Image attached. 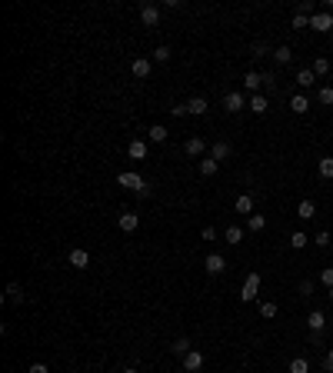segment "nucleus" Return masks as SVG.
Segmentation results:
<instances>
[{"instance_id":"obj_24","label":"nucleus","mask_w":333,"mask_h":373,"mask_svg":"<svg viewBox=\"0 0 333 373\" xmlns=\"http://www.w3.org/2000/svg\"><path fill=\"white\" fill-rule=\"evenodd\" d=\"M260 84H263V77H260L257 70H250V73L243 77V87H246V90H260Z\"/></svg>"},{"instance_id":"obj_16","label":"nucleus","mask_w":333,"mask_h":373,"mask_svg":"<svg viewBox=\"0 0 333 373\" xmlns=\"http://www.w3.org/2000/svg\"><path fill=\"white\" fill-rule=\"evenodd\" d=\"M210 157L217 160V163H220V160H227L230 157V143H223V140H217L214 147H210Z\"/></svg>"},{"instance_id":"obj_22","label":"nucleus","mask_w":333,"mask_h":373,"mask_svg":"<svg viewBox=\"0 0 333 373\" xmlns=\"http://www.w3.org/2000/svg\"><path fill=\"white\" fill-rule=\"evenodd\" d=\"M217 170H220V163H217L214 157H203V160H200V174H203V177H214Z\"/></svg>"},{"instance_id":"obj_8","label":"nucleus","mask_w":333,"mask_h":373,"mask_svg":"<svg viewBox=\"0 0 333 373\" xmlns=\"http://www.w3.org/2000/svg\"><path fill=\"white\" fill-rule=\"evenodd\" d=\"M307 323H310V334H323V326H326V313L323 310H313L307 317Z\"/></svg>"},{"instance_id":"obj_15","label":"nucleus","mask_w":333,"mask_h":373,"mask_svg":"<svg viewBox=\"0 0 333 373\" xmlns=\"http://www.w3.org/2000/svg\"><path fill=\"white\" fill-rule=\"evenodd\" d=\"M297 217H300V220H313V217H317V203H313V200H300Z\"/></svg>"},{"instance_id":"obj_47","label":"nucleus","mask_w":333,"mask_h":373,"mask_svg":"<svg viewBox=\"0 0 333 373\" xmlns=\"http://www.w3.org/2000/svg\"><path fill=\"white\" fill-rule=\"evenodd\" d=\"M330 323H333V320H330Z\"/></svg>"},{"instance_id":"obj_13","label":"nucleus","mask_w":333,"mask_h":373,"mask_svg":"<svg viewBox=\"0 0 333 373\" xmlns=\"http://www.w3.org/2000/svg\"><path fill=\"white\" fill-rule=\"evenodd\" d=\"M200 366H203V353H197V350H190V353H187V357H183V370L197 373Z\"/></svg>"},{"instance_id":"obj_9","label":"nucleus","mask_w":333,"mask_h":373,"mask_svg":"<svg viewBox=\"0 0 333 373\" xmlns=\"http://www.w3.org/2000/svg\"><path fill=\"white\" fill-rule=\"evenodd\" d=\"M243 94H240V90H233V94H227V97H223V107H227V110H230V113H237V110H243Z\"/></svg>"},{"instance_id":"obj_32","label":"nucleus","mask_w":333,"mask_h":373,"mask_svg":"<svg viewBox=\"0 0 333 373\" xmlns=\"http://www.w3.org/2000/svg\"><path fill=\"white\" fill-rule=\"evenodd\" d=\"M290 373H310V363L303 357H294L290 360Z\"/></svg>"},{"instance_id":"obj_44","label":"nucleus","mask_w":333,"mask_h":373,"mask_svg":"<svg viewBox=\"0 0 333 373\" xmlns=\"http://www.w3.org/2000/svg\"><path fill=\"white\" fill-rule=\"evenodd\" d=\"M326 297H330V303H333V286H330V294H326Z\"/></svg>"},{"instance_id":"obj_31","label":"nucleus","mask_w":333,"mask_h":373,"mask_svg":"<svg viewBox=\"0 0 333 373\" xmlns=\"http://www.w3.org/2000/svg\"><path fill=\"white\" fill-rule=\"evenodd\" d=\"M7 300L10 303H24V290H20L17 283H7Z\"/></svg>"},{"instance_id":"obj_1","label":"nucleus","mask_w":333,"mask_h":373,"mask_svg":"<svg viewBox=\"0 0 333 373\" xmlns=\"http://www.w3.org/2000/svg\"><path fill=\"white\" fill-rule=\"evenodd\" d=\"M117 183H120V187H127V190H134V193H140V197H150L147 180H143L140 174H134V170H123V174L117 177Z\"/></svg>"},{"instance_id":"obj_23","label":"nucleus","mask_w":333,"mask_h":373,"mask_svg":"<svg viewBox=\"0 0 333 373\" xmlns=\"http://www.w3.org/2000/svg\"><path fill=\"white\" fill-rule=\"evenodd\" d=\"M317 103L320 107H333V87H320L317 90Z\"/></svg>"},{"instance_id":"obj_28","label":"nucleus","mask_w":333,"mask_h":373,"mask_svg":"<svg viewBox=\"0 0 333 373\" xmlns=\"http://www.w3.org/2000/svg\"><path fill=\"white\" fill-rule=\"evenodd\" d=\"M166 137H170V130H166V127H160V123H153V127H150V140L153 143H163Z\"/></svg>"},{"instance_id":"obj_25","label":"nucleus","mask_w":333,"mask_h":373,"mask_svg":"<svg viewBox=\"0 0 333 373\" xmlns=\"http://www.w3.org/2000/svg\"><path fill=\"white\" fill-rule=\"evenodd\" d=\"M246 227H250V230H254V233H260L263 227H267V217H263V214H250V220H246Z\"/></svg>"},{"instance_id":"obj_17","label":"nucleus","mask_w":333,"mask_h":373,"mask_svg":"<svg viewBox=\"0 0 333 373\" xmlns=\"http://www.w3.org/2000/svg\"><path fill=\"white\" fill-rule=\"evenodd\" d=\"M246 107H250L254 113H267V110H270V103H267V97H263V94H254Z\"/></svg>"},{"instance_id":"obj_11","label":"nucleus","mask_w":333,"mask_h":373,"mask_svg":"<svg viewBox=\"0 0 333 373\" xmlns=\"http://www.w3.org/2000/svg\"><path fill=\"white\" fill-rule=\"evenodd\" d=\"M127 157L130 160H147V143H143V140H130L127 143Z\"/></svg>"},{"instance_id":"obj_20","label":"nucleus","mask_w":333,"mask_h":373,"mask_svg":"<svg viewBox=\"0 0 333 373\" xmlns=\"http://www.w3.org/2000/svg\"><path fill=\"white\" fill-rule=\"evenodd\" d=\"M273 60H277L280 67H283V64H290V60H294V50H290V47L283 44V47H277V50H273Z\"/></svg>"},{"instance_id":"obj_39","label":"nucleus","mask_w":333,"mask_h":373,"mask_svg":"<svg viewBox=\"0 0 333 373\" xmlns=\"http://www.w3.org/2000/svg\"><path fill=\"white\" fill-rule=\"evenodd\" d=\"M320 280H323V283H326V286H333V267H326V270H323V273H320Z\"/></svg>"},{"instance_id":"obj_5","label":"nucleus","mask_w":333,"mask_h":373,"mask_svg":"<svg viewBox=\"0 0 333 373\" xmlns=\"http://www.w3.org/2000/svg\"><path fill=\"white\" fill-rule=\"evenodd\" d=\"M203 267H206V273H210V277H220V273L227 270V260H223L220 254H206Z\"/></svg>"},{"instance_id":"obj_40","label":"nucleus","mask_w":333,"mask_h":373,"mask_svg":"<svg viewBox=\"0 0 333 373\" xmlns=\"http://www.w3.org/2000/svg\"><path fill=\"white\" fill-rule=\"evenodd\" d=\"M170 113H174V117H187L190 110H187V103H180V107H170Z\"/></svg>"},{"instance_id":"obj_2","label":"nucleus","mask_w":333,"mask_h":373,"mask_svg":"<svg viewBox=\"0 0 333 373\" xmlns=\"http://www.w3.org/2000/svg\"><path fill=\"white\" fill-rule=\"evenodd\" d=\"M257 294H260V273H250V277H246V283H243V290H240V300L243 303H254L257 300Z\"/></svg>"},{"instance_id":"obj_38","label":"nucleus","mask_w":333,"mask_h":373,"mask_svg":"<svg viewBox=\"0 0 333 373\" xmlns=\"http://www.w3.org/2000/svg\"><path fill=\"white\" fill-rule=\"evenodd\" d=\"M267 54H270V47L263 44V40H260V44H254V57H267Z\"/></svg>"},{"instance_id":"obj_18","label":"nucleus","mask_w":333,"mask_h":373,"mask_svg":"<svg viewBox=\"0 0 333 373\" xmlns=\"http://www.w3.org/2000/svg\"><path fill=\"white\" fill-rule=\"evenodd\" d=\"M237 214H254V193H243V197H237Z\"/></svg>"},{"instance_id":"obj_10","label":"nucleus","mask_w":333,"mask_h":373,"mask_svg":"<svg viewBox=\"0 0 333 373\" xmlns=\"http://www.w3.org/2000/svg\"><path fill=\"white\" fill-rule=\"evenodd\" d=\"M150 70H153V64H150V60H143V57H140V60H134V64H130V73H134L137 80L150 77Z\"/></svg>"},{"instance_id":"obj_41","label":"nucleus","mask_w":333,"mask_h":373,"mask_svg":"<svg viewBox=\"0 0 333 373\" xmlns=\"http://www.w3.org/2000/svg\"><path fill=\"white\" fill-rule=\"evenodd\" d=\"M200 237H203V240H217V230H214V227H203V230H200Z\"/></svg>"},{"instance_id":"obj_12","label":"nucleus","mask_w":333,"mask_h":373,"mask_svg":"<svg viewBox=\"0 0 333 373\" xmlns=\"http://www.w3.org/2000/svg\"><path fill=\"white\" fill-rule=\"evenodd\" d=\"M183 150L190 153V157H203V153H206V143H203V137H190Z\"/></svg>"},{"instance_id":"obj_14","label":"nucleus","mask_w":333,"mask_h":373,"mask_svg":"<svg viewBox=\"0 0 333 373\" xmlns=\"http://www.w3.org/2000/svg\"><path fill=\"white\" fill-rule=\"evenodd\" d=\"M290 110H294V113H307L310 110V97L307 94H294V97H290Z\"/></svg>"},{"instance_id":"obj_7","label":"nucleus","mask_w":333,"mask_h":373,"mask_svg":"<svg viewBox=\"0 0 333 373\" xmlns=\"http://www.w3.org/2000/svg\"><path fill=\"white\" fill-rule=\"evenodd\" d=\"M70 267L87 270V267H90V254H87V250H80V246H73V250H70Z\"/></svg>"},{"instance_id":"obj_34","label":"nucleus","mask_w":333,"mask_h":373,"mask_svg":"<svg viewBox=\"0 0 333 373\" xmlns=\"http://www.w3.org/2000/svg\"><path fill=\"white\" fill-rule=\"evenodd\" d=\"M223 237H227V243H240V240H243V230H240V227H230Z\"/></svg>"},{"instance_id":"obj_30","label":"nucleus","mask_w":333,"mask_h":373,"mask_svg":"<svg viewBox=\"0 0 333 373\" xmlns=\"http://www.w3.org/2000/svg\"><path fill=\"white\" fill-rule=\"evenodd\" d=\"M297 84H300L303 90H310V87H313V70H310V67H307V70H300V73H297Z\"/></svg>"},{"instance_id":"obj_4","label":"nucleus","mask_w":333,"mask_h":373,"mask_svg":"<svg viewBox=\"0 0 333 373\" xmlns=\"http://www.w3.org/2000/svg\"><path fill=\"white\" fill-rule=\"evenodd\" d=\"M117 227H120V230H123V233H134L137 227H140V217H137L134 210H123V214L117 217Z\"/></svg>"},{"instance_id":"obj_21","label":"nucleus","mask_w":333,"mask_h":373,"mask_svg":"<svg viewBox=\"0 0 333 373\" xmlns=\"http://www.w3.org/2000/svg\"><path fill=\"white\" fill-rule=\"evenodd\" d=\"M310 70H313V77H326V73H330V60H326V57H317Z\"/></svg>"},{"instance_id":"obj_19","label":"nucleus","mask_w":333,"mask_h":373,"mask_svg":"<svg viewBox=\"0 0 333 373\" xmlns=\"http://www.w3.org/2000/svg\"><path fill=\"white\" fill-rule=\"evenodd\" d=\"M187 110H190L193 117H203V113H206V100H203V97H193V100H187Z\"/></svg>"},{"instance_id":"obj_3","label":"nucleus","mask_w":333,"mask_h":373,"mask_svg":"<svg viewBox=\"0 0 333 373\" xmlns=\"http://www.w3.org/2000/svg\"><path fill=\"white\" fill-rule=\"evenodd\" d=\"M310 27L317 33H326V30H333V14L330 10H317V14L310 17Z\"/></svg>"},{"instance_id":"obj_26","label":"nucleus","mask_w":333,"mask_h":373,"mask_svg":"<svg viewBox=\"0 0 333 373\" xmlns=\"http://www.w3.org/2000/svg\"><path fill=\"white\" fill-rule=\"evenodd\" d=\"M310 243V237L303 230H297V233H290V246H294V250H303V246Z\"/></svg>"},{"instance_id":"obj_45","label":"nucleus","mask_w":333,"mask_h":373,"mask_svg":"<svg viewBox=\"0 0 333 373\" xmlns=\"http://www.w3.org/2000/svg\"><path fill=\"white\" fill-rule=\"evenodd\" d=\"M123 373H137V370H123Z\"/></svg>"},{"instance_id":"obj_29","label":"nucleus","mask_w":333,"mask_h":373,"mask_svg":"<svg viewBox=\"0 0 333 373\" xmlns=\"http://www.w3.org/2000/svg\"><path fill=\"white\" fill-rule=\"evenodd\" d=\"M177 353V357H187V353H190V340H187V337H180V340H174V347H170Z\"/></svg>"},{"instance_id":"obj_35","label":"nucleus","mask_w":333,"mask_h":373,"mask_svg":"<svg viewBox=\"0 0 333 373\" xmlns=\"http://www.w3.org/2000/svg\"><path fill=\"white\" fill-rule=\"evenodd\" d=\"M153 60H157V64H166V60H170V47H157L153 50Z\"/></svg>"},{"instance_id":"obj_33","label":"nucleus","mask_w":333,"mask_h":373,"mask_svg":"<svg viewBox=\"0 0 333 373\" xmlns=\"http://www.w3.org/2000/svg\"><path fill=\"white\" fill-rule=\"evenodd\" d=\"M260 317H267V320H273V317H277V303H270V300H263V303H260Z\"/></svg>"},{"instance_id":"obj_42","label":"nucleus","mask_w":333,"mask_h":373,"mask_svg":"<svg viewBox=\"0 0 333 373\" xmlns=\"http://www.w3.org/2000/svg\"><path fill=\"white\" fill-rule=\"evenodd\" d=\"M27 373H50V370H47V363H30V370H27Z\"/></svg>"},{"instance_id":"obj_27","label":"nucleus","mask_w":333,"mask_h":373,"mask_svg":"<svg viewBox=\"0 0 333 373\" xmlns=\"http://www.w3.org/2000/svg\"><path fill=\"white\" fill-rule=\"evenodd\" d=\"M317 170H320V177H326V180H333V157H323L317 163Z\"/></svg>"},{"instance_id":"obj_46","label":"nucleus","mask_w":333,"mask_h":373,"mask_svg":"<svg viewBox=\"0 0 333 373\" xmlns=\"http://www.w3.org/2000/svg\"><path fill=\"white\" fill-rule=\"evenodd\" d=\"M326 373H333V370H326Z\"/></svg>"},{"instance_id":"obj_36","label":"nucleus","mask_w":333,"mask_h":373,"mask_svg":"<svg viewBox=\"0 0 333 373\" xmlns=\"http://www.w3.org/2000/svg\"><path fill=\"white\" fill-rule=\"evenodd\" d=\"M307 27H310V17L297 14V17H294V30H307Z\"/></svg>"},{"instance_id":"obj_6","label":"nucleus","mask_w":333,"mask_h":373,"mask_svg":"<svg viewBox=\"0 0 333 373\" xmlns=\"http://www.w3.org/2000/svg\"><path fill=\"white\" fill-rule=\"evenodd\" d=\"M140 20L147 27H157L160 24V7H157V4H143V7H140Z\"/></svg>"},{"instance_id":"obj_37","label":"nucleus","mask_w":333,"mask_h":373,"mask_svg":"<svg viewBox=\"0 0 333 373\" xmlns=\"http://www.w3.org/2000/svg\"><path fill=\"white\" fill-rule=\"evenodd\" d=\"M313 243H317V246H330V233H326V230H320L317 237H313Z\"/></svg>"},{"instance_id":"obj_43","label":"nucleus","mask_w":333,"mask_h":373,"mask_svg":"<svg viewBox=\"0 0 333 373\" xmlns=\"http://www.w3.org/2000/svg\"><path fill=\"white\" fill-rule=\"evenodd\" d=\"M323 366H326V370H333V347L326 350V357H323Z\"/></svg>"}]
</instances>
